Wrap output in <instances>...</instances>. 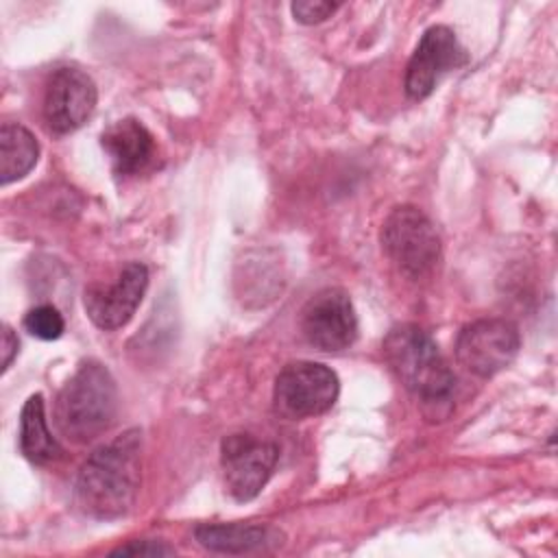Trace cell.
Masks as SVG:
<instances>
[{"label":"cell","mask_w":558,"mask_h":558,"mask_svg":"<svg viewBox=\"0 0 558 558\" xmlns=\"http://www.w3.org/2000/svg\"><path fill=\"white\" fill-rule=\"evenodd\" d=\"M174 547H170L163 541H153V538H142V541H131L118 549L111 551V556H172Z\"/></svg>","instance_id":"cell-18"},{"label":"cell","mask_w":558,"mask_h":558,"mask_svg":"<svg viewBox=\"0 0 558 558\" xmlns=\"http://www.w3.org/2000/svg\"><path fill=\"white\" fill-rule=\"evenodd\" d=\"M39 144L35 135L13 122H4L0 129V181L9 185L11 181L22 179L37 163Z\"/></svg>","instance_id":"cell-15"},{"label":"cell","mask_w":558,"mask_h":558,"mask_svg":"<svg viewBox=\"0 0 558 558\" xmlns=\"http://www.w3.org/2000/svg\"><path fill=\"white\" fill-rule=\"evenodd\" d=\"M521 333L512 320L480 318L464 325L456 338V357L471 375L493 377L517 357Z\"/></svg>","instance_id":"cell-6"},{"label":"cell","mask_w":558,"mask_h":558,"mask_svg":"<svg viewBox=\"0 0 558 558\" xmlns=\"http://www.w3.org/2000/svg\"><path fill=\"white\" fill-rule=\"evenodd\" d=\"M24 329L39 340H57L63 333L65 323L54 305H37L26 312Z\"/></svg>","instance_id":"cell-16"},{"label":"cell","mask_w":558,"mask_h":558,"mask_svg":"<svg viewBox=\"0 0 558 558\" xmlns=\"http://www.w3.org/2000/svg\"><path fill=\"white\" fill-rule=\"evenodd\" d=\"M466 50L460 46L456 33L449 26H432L423 33L416 50L405 68V94L412 100L427 98L438 78L466 63Z\"/></svg>","instance_id":"cell-9"},{"label":"cell","mask_w":558,"mask_h":558,"mask_svg":"<svg viewBox=\"0 0 558 558\" xmlns=\"http://www.w3.org/2000/svg\"><path fill=\"white\" fill-rule=\"evenodd\" d=\"M17 347H20L17 336L13 333V329L9 325H4L2 327V371H7L11 366V362L17 353Z\"/></svg>","instance_id":"cell-19"},{"label":"cell","mask_w":558,"mask_h":558,"mask_svg":"<svg viewBox=\"0 0 558 558\" xmlns=\"http://www.w3.org/2000/svg\"><path fill=\"white\" fill-rule=\"evenodd\" d=\"M277 458L279 449L270 440L255 438L253 434L227 436L220 447V464L229 495L238 501L257 497L272 475Z\"/></svg>","instance_id":"cell-7"},{"label":"cell","mask_w":558,"mask_h":558,"mask_svg":"<svg viewBox=\"0 0 558 558\" xmlns=\"http://www.w3.org/2000/svg\"><path fill=\"white\" fill-rule=\"evenodd\" d=\"M340 392L338 375L318 362L299 360L281 368L275 379V408L286 418H307L327 412Z\"/></svg>","instance_id":"cell-5"},{"label":"cell","mask_w":558,"mask_h":558,"mask_svg":"<svg viewBox=\"0 0 558 558\" xmlns=\"http://www.w3.org/2000/svg\"><path fill=\"white\" fill-rule=\"evenodd\" d=\"M100 146L113 170L122 177L140 174L155 157V137L135 118H124L107 126L100 135Z\"/></svg>","instance_id":"cell-12"},{"label":"cell","mask_w":558,"mask_h":558,"mask_svg":"<svg viewBox=\"0 0 558 558\" xmlns=\"http://www.w3.org/2000/svg\"><path fill=\"white\" fill-rule=\"evenodd\" d=\"M292 15L296 22L301 24H318L323 20H327L336 9L338 4L336 2H320V0H296L292 2Z\"/></svg>","instance_id":"cell-17"},{"label":"cell","mask_w":558,"mask_h":558,"mask_svg":"<svg viewBox=\"0 0 558 558\" xmlns=\"http://www.w3.org/2000/svg\"><path fill=\"white\" fill-rule=\"evenodd\" d=\"M142 477V434L129 429L100 445L83 462L74 499L83 514L111 521L126 514L135 501Z\"/></svg>","instance_id":"cell-1"},{"label":"cell","mask_w":558,"mask_h":558,"mask_svg":"<svg viewBox=\"0 0 558 558\" xmlns=\"http://www.w3.org/2000/svg\"><path fill=\"white\" fill-rule=\"evenodd\" d=\"M301 331L318 351L349 349L357 338V316L349 294L340 288L316 292L301 312Z\"/></svg>","instance_id":"cell-8"},{"label":"cell","mask_w":558,"mask_h":558,"mask_svg":"<svg viewBox=\"0 0 558 558\" xmlns=\"http://www.w3.org/2000/svg\"><path fill=\"white\" fill-rule=\"evenodd\" d=\"M118 414V386L100 362H85L63 384L54 399L57 429L83 445L105 434Z\"/></svg>","instance_id":"cell-3"},{"label":"cell","mask_w":558,"mask_h":558,"mask_svg":"<svg viewBox=\"0 0 558 558\" xmlns=\"http://www.w3.org/2000/svg\"><path fill=\"white\" fill-rule=\"evenodd\" d=\"M98 94L94 81L76 68H59L44 94V120L57 135L76 131L94 113Z\"/></svg>","instance_id":"cell-11"},{"label":"cell","mask_w":558,"mask_h":558,"mask_svg":"<svg viewBox=\"0 0 558 558\" xmlns=\"http://www.w3.org/2000/svg\"><path fill=\"white\" fill-rule=\"evenodd\" d=\"M196 541L211 551L244 554L262 549L268 541H275V532L266 525H244V523H216L198 525L194 530Z\"/></svg>","instance_id":"cell-14"},{"label":"cell","mask_w":558,"mask_h":558,"mask_svg":"<svg viewBox=\"0 0 558 558\" xmlns=\"http://www.w3.org/2000/svg\"><path fill=\"white\" fill-rule=\"evenodd\" d=\"M381 248L408 279L427 277L440 262V235L412 205L395 207L381 225Z\"/></svg>","instance_id":"cell-4"},{"label":"cell","mask_w":558,"mask_h":558,"mask_svg":"<svg viewBox=\"0 0 558 558\" xmlns=\"http://www.w3.org/2000/svg\"><path fill=\"white\" fill-rule=\"evenodd\" d=\"M384 357L399 381L418 399L432 421L451 412L456 377L449 371L438 344L418 325L403 323L384 338Z\"/></svg>","instance_id":"cell-2"},{"label":"cell","mask_w":558,"mask_h":558,"mask_svg":"<svg viewBox=\"0 0 558 558\" xmlns=\"http://www.w3.org/2000/svg\"><path fill=\"white\" fill-rule=\"evenodd\" d=\"M148 286V268L140 262L126 264L113 283H94L85 290L83 305L89 320L105 331L120 329L135 314Z\"/></svg>","instance_id":"cell-10"},{"label":"cell","mask_w":558,"mask_h":558,"mask_svg":"<svg viewBox=\"0 0 558 558\" xmlns=\"http://www.w3.org/2000/svg\"><path fill=\"white\" fill-rule=\"evenodd\" d=\"M20 449L35 464H50L63 458V447L48 429L41 395H31L22 408Z\"/></svg>","instance_id":"cell-13"}]
</instances>
